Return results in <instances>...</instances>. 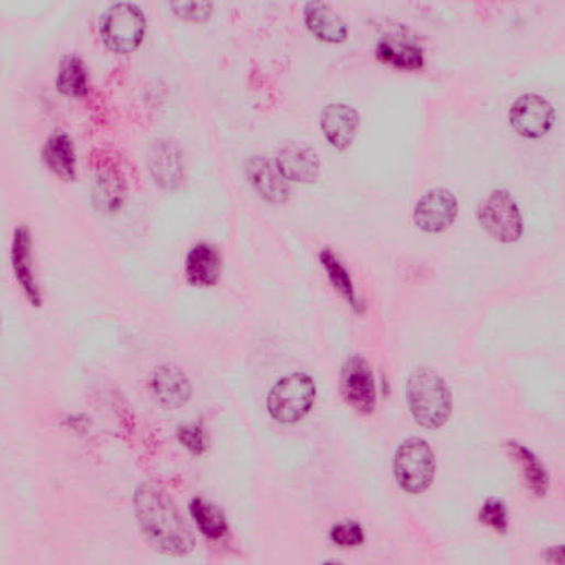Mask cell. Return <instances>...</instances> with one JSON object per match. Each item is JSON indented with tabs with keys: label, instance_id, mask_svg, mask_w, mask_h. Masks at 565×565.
I'll return each instance as SVG.
<instances>
[{
	"label": "cell",
	"instance_id": "cell-1",
	"mask_svg": "<svg viewBox=\"0 0 565 565\" xmlns=\"http://www.w3.org/2000/svg\"><path fill=\"white\" fill-rule=\"evenodd\" d=\"M134 509L142 532L156 550L173 556L193 552L196 537L161 489L151 483L140 485L134 494Z\"/></svg>",
	"mask_w": 565,
	"mask_h": 565
},
{
	"label": "cell",
	"instance_id": "cell-2",
	"mask_svg": "<svg viewBox=\"0 0 565 565\" xmlns=\"http://www.w3.org/2000/svg\"><path fill=\"white\" fill-rule=\"evenodd\" d=\"M406 398L413 420L423 429H441L452 416V393L434 369L422 366L410 374Z\"/></svg>",
	"mask_w": 565,
	"mask_h": 565
},
{
	"label": "cell",
	"instance_id": "cell-3",
	"mask_svg": "<svg viewBox=\"0 0 565 565\" xmlns=\"http://www.w3.org/2000/svg\"><path fill=\"white\" fill-rule=\"evenodd\" d=\"M316 396L313 376L304 372L291 373L271 388L266 399L267 411L279 423L294 424L311 412Z\"/></svg>",
	"mask_w": 565,
	"mask_h": 565
},
{
	"label": "cell",
	"instance_id": "cell-4",
	"mask_svg": "<svg viewBox=\"0 0 565 565\" xmlns=\"http://www.w3.org/2000/svg\"><path fill=\"white\" fill-rule=\"evenodd\" d=\"M395 478L401 490L409 494H422L433 484L436 461L429 443L420 437L405 441L394 460Z\"/></svg>",
	"mask_w": 565,
	"mask_h": 565
},
{
	"label": "cell",
	"instance_id": "cell-5",
	"mask_svg": "<svg viewBox=\"0 0 565 565\" xmlns=\"http://www.w3.org/2000/svg\"><path fill=\"white\" fill-rule=\"evenodd\" d=\"M482 229L504 244L518 242L525 232L521 211L506 190L493 191L480 205L477 214Z\"/></svg>",
	"mask_w": 565,
	"mask_h": 565
},
{
	"label": "cell",
	"instance_id": "cell-6",
	"mask_svg": "<svg viewBox=\"0 0 565 565\" xmlns=\"http://www.w3.org/2000/svg\"><path fill=\"white\" fill-rule=\"evenodd\" d=\"M146 19L133 3H117L110 7L100 21V34L105 44L118 52L136 49L143 41Z\"/></svg>",
	"mask_w": 565,
	"mask_h": 565
},
{
	"label": "cell",
	"instance_id": "cell-7",
	"mask_svg": "<svg viewBox=\"0 0 565 565\" xmlns=\"http://www.w3.org/2000/svg\"><path fill=\"white\" fill-rule=\"evenodd\" d=\"M10 260L14 279L24 299L34 309H40L45 296L35 268L33 233L27 225L15 227Z\"/></svg>",
	"mask_w": 565,
	"mask_h": 565
},
{
	"label": "cell",
	"instance_id": "cell-8",
	"mask_svg": "<svg viewBox=\"0 0 565 565\" xmlns=\"http://www.w3.org/2000/svg\"><path fill=\"white\" fill-rule=\"evenodd\" d=\"M339 392L344 401L363 416L372 414L376 406L374 374L361 356L349 357L339 374Z\"/></svg>",
	"mask_w": 565,
	"mask_h": 565
},
{
	"label": "cell",
	"instance_id": "cell-9",
	"mask_svg": "<svg viewBox=\"0 0 565 565\" xmlns=\"http://www.w3.org/2000/svg\"><path fill=\"white\" fill-rule=\"evenodd\" d=\"M512 128L522 137L538 140L545 136L554 124L552 105L540 94H522L510 107Z\"/></svg>",
	"mask_w": 565,
	"mask_h": 565
},
{
	"label": "cell",
	"instance_id": "cell-10",
	"mask_svg": "<svg viewBox=\"0 0 565 565\" xmlns=\"http://www.w3.org/2000/svg\"><path fill=\"white\" fill-rule=\"evenodd\" d=\"M458 212V201L454 193L446 188H434L418 201L412 218L422 232L438 235L454 225Z\"/></svg>",
	"mask_w": 565,
	"mask_h": 565
},
{
	"label": "cell",
	"instance_id": "cell-11",
	"mask_svg": "<svg viewBox=\"0 0 565 565\" xmlns=\"http://www.w3.org/2000/svg\"><path fill=\"white\" fill-rule=\"evenodd\" d=\"M245 176L254 193L271 205H285L292 195L290 181L281 175L274 159L255 155L247 160Z\"/></svg>",
	"mask_w": 565,
	"mask_h": 565
},
{
	"label": "cell",
	"instance_id": "cell-12",
	"mask_svg": "<svg viewBox=\"0 0 565 565\" xmlns=\"http://www.w3.org/2000/svg\"><path fill=\"white\" fill-rule=\"evenodd\" d=\"M224 260L219 249L207 241L196 243L188 251L183 276L188 286L208 290L217 287L223 276Z\"/></svg>",
	"mask_w": 565,
	"mask_h": 565
},
{
	"label": "cell",
	"instance_id": "cell-13",
	"mask_svg": "<svg viewBox=\"0 0 565 565\" xmlns=\"http://www.w3.org/2000/svg\"><path fill=\"white\" fill-rule=\"evenodd\" d=\"M274 160L290 182L314 183L322 173L320 155L304 142L293 141L282 145Z\"/></svg>",
	"mask_w": 565,
	"mask_h": 565
},
{
	"label": "cell",
	"instance_id": "cell-14",
	"mask_svg": "<svg viewBox=\"0 0 565 565\" xmlns=\"http://www.w3.org/2000/svg\"><path fill=\"white\" fill-rule=\"evenodd\" d=\"M149 388L158 404L167 409H180L192 399L193 387L185 372L172 364L157 366Z\"/></svg>",
	"mask_w": 565,
	"mask_h": 565
},
{
	"label": "cell",
	"instance_id": "cell-15",
	"mask_svg": "<svg viewBox=\"0 0 565 565\" xmlns=\"http://www.w3.org/2000/svg\"><path fill=\"white\" fill-rule=\"evenodd\" d=\"M320 123L323 135L330 146L339 152H346L357 136L360 117L351 106L337 103L323 109Z\"/></svg>",
	"mask_w": 565,
	"mask_h": 565
},
{
	"label": "cell",
	"instance_id": "cell-16",
	"mask_svg": "<svg viewBox=\"0 0 565 565\" xmlns=\"http://www.w3.org/2000/svg\"><path fill=\"white\" fill-rule=\"evenodd\" d=\"M148 167L155 182L165 191H175L184 179V164L179 146L168 140L156 142L148 155Z\"/></svg>",
	"mask_w": 565,
	"mask_h": 565
},
{
	"label": "cell",
	"instance_id": "cell-17",
	"mask_svg": "<svg viewBox=\"0 0 565 565\" xmlns=\"http://www.w3.org/2000/svg\"><path fill=\"white\" fill-rule=\"evenodd\" d=\"M375 57L397 69L416 71L425 63L424 50L407 36H384L375 46Z\"/></svg>",
	"mask_w": 565,
	"mask_h": 565
},
{
	"label": "cell",
	"instance_id": "cell-18",
	"mask_svg": "<svg viewBox=\"0 0 565 565\" xmlns=\"http://www.w3.org/2000/svg\"><path fill=\"white\" fill-rule=\"evenodd\" d=\"M127 183L115 168H105L94 175L91 187V202L97 212L109 215L117 213L124 204Z\"/></svg>",
	"mask_w": 565,
	"mask_h": 565
},
{
	"label": "cell",
	"instance_id": "cell-19",
	"mask_svg": "<svg viewBox=\"0 0 565 565\" xmlns=\"http://www.w3.org/2000/svg\"><path fill=\"white\" fill-rule=\"evenodd\" d=\"M308 29L318 39L329 44H341L349 35L345 20L328 4L310 2L303 11Z\"/></svg>",
	"mask_w": 565,
	"mask_h": 565
},
{
	"label": "cell",
	"instance_id": "cell-20",
	"mask_svg": "<svg viewBox=\"0 0 565 565\" xmlns=\"http://www.w3.org/2000/svg\"><path fill=\"white\" fill-rule=\"evenodd\" d=\"M41 157L46 167L59 179L63 181L76 179V154L68 134L52 133L43 146Z\"/></svg>",
	"mask_w": 565,
	"mask_h": 565
},
{
	"label": "cell",
	"instance_id": "cell-21",
	"mask_svg": "<svg viewBox=\"0 0 565 565\" xmlns=\"http://www.w3.org/2000/svg\"><path fill=\"white\" fill-rule=\"evenodd\" d=\"M322 267L336 293L356 312L362 313L364 303L360 300L352 276L330 248H324L318 255Z\"/></svg>",
	"mask_w": 565,
	"mask_h": 565
},
{
	"label": "cell",
	"instance_id": "cell-22",
	"mask_svg": "<svg viewBox=\"0 0 565 565\" xmlns=\"http://www.w3.org/2000/svg\"><path fill=\"white\" fill-rule=\"evenodd\" d=\"M512 457L522 467L524 479L536 497H544L549 490V477L538 457L525 445L509 441L506 444Z\"/></svg>",
	"mask_w": 565,
	"mask_h": 565
},
{
	"label": "cell",
	"instance_id": "cell-23",
	"mask_svg": "<svg viewBox=\"0 0 565 565\" xmlns=\"http://www.w3.org/2000/svg\"><path fill=\"white\" fill-rule=\"evenodd\" d=\"M88 75L83 60L76 55H67L59 63L57 86L68 97L80 98L87 92Z\"/></svg>",
	"mask_w": 565,
	"mask_h": 565
},
{
	"label": "cell",
	"instance_id": "cell-24",
	"mask_svg": "<svg viewBox=\"0 0 565 565\" xmlns=\"http://www.w3.org/2000/svg\"><path fill=\"white\" fill-rule=\"evenodd\" d=\"M190 510L199 529L207 538L219 540L227 534L229 525L224 512L217 505L196 497L192 501Z\"/></svg>",
	"mask_w": 565,
	"mask_h": 565
},
{
	"label": "cell",
	"instance_id": "cell-25",
	"mask_svg": "<svg viewBox=\"0 0 565 565\" xmlns=\"http://www.w3.org/2000/svg\"><path fill=\"white\" fill-rule=\"evenodd\" d=\"M480 520L498 533L508 530V512L505 503L498 498H489L481 508Z\"/></svg>",
	"mask_w": 565,
	"mask_h": 565
},
{
	"label": "cell",
	"instance_id": "cell-26",
	"mask_svg": "<svg viewBox=\"0 0 565 565\" xmlns=\"http://www.w3.org/2000/svg\"><path fill=\"white\" fill-rule=\"evenodd\" d=\"M330 539L339 546L353 548L363 543L364 531L356 521H342L333 527Z\"/></svg>",
	"mask_w": 565,
	"mask_h": 565
},
{
	"label": "cell",
	"instance_id": "cell-27",
	"mask_svg": "<svg viewBox=\"0 0 565 565\" xmlns=\"http://www.w3.org/2000/svg\"><path fill=\"white\" fill-rule=\"evenodd\" d=\"M170 7L178 17L192 22L206 21L214 12V4L211 2H175Z\"/></svg>",
	"mask_w": 565,
	"mask_h": 565
},
{
	"label": "cell",
	"instance_id": "cell-28",
	"mask_svg": "<svg viewBox=\"0 0 565 565\" xmlns=\"http://www.w3.org/2000/svg\"><path fill=\"white\" fill-rule=\"evenodd\" d=\"M180 443L195 455H202L206 450V437L200 425H182L177 433Z\"/></svg>",
	"mask_w": 565,
	"mask_h": 565
}]
</instances>
